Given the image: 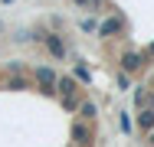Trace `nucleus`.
Returning a JSON list of instances; mask_svg holds the SVG:
<instances>
[{
  "instance_id": "f257e3e1",
  "label": "nucleus",
  "mask_w": 154,
  "mask_h": 147,
  "mask_svg": "<svg viewBox=\"0 0 154 147\" xmlns=\"http://www.w3.org/2000/svg\"><path fill=\"white\" fill-rule=\"evenodd\" d=\"M56 92H59V98H62V108H79V85H75V79H56Z\"/></svg>"
},
{
  "instance_id": "f03ea898",
  "label": "nucleus",
  "mask_w": 154,
  "mask_h": 147,
  "mask_svg": "<svg viewBox=\"0 0 154 147\" xmlns=\"http://www.w3.org/2000/svg\"><path fill=\"white\" fill-rule=\"evenodd\" d=\"M72 144L75 147H92V128L85 121H75L72 124Z\"/></svg>"
},
{
  "instance_id": "7ed1b4c3",
  "label": "nucleus",
  "mask_w": 154,
  "mask_h": 147,
  "mask_svg": "<svg viewBox=\"0 0 154 147\" xmlns=\"http://www.w3.org/2000/svg\"><path fill=\"white\" fill-rule=\"evenodd\" d=\"M36 82H39V88L46 95H53L56 92V72L53 69H36Z\"/></svg>"
},
{
  "instance_id": "20e7f679",
  "label": "nucleus",
  "mask_w": 154,
  "mask_h": 147,
  "mask_svg": "<svg viewBox=\"0 0 154 147\" xmlns=\"http://www.w3.org/2000/svg\"><path fill=\"white\" fill-rule=\"evenodd\" d=\"M39 39L46 43V49H49V52H53L56 59H62V56H66V43H62L59 36H56V33H43Z\"/></svg>"
},
{
  "instance_id": "39448f33",
  "label": "nucleus",
  "mask_w": 154,
  "mask_h": 147,
  "mask_svg": "<svg viewBox=\"0 0 154 147\" xmlns=\"http://www.w3.org/2000/svg\"><path fill=\"white\" fill-rule=\"evenodd\" d=\"M141 65H144V56H138V52H125L122 56V69L125 72H138Z\"/></svg>"
},
{
  "instance_id": "423d86ee",
  "label": "nucleus",
  "mask_w": 154,
  "mask_h": 147,
  "mask_svg": "<svg viewBox=\"0 0 154 147\" xmlns=\"http://www.w3.org/2000/svg\"><path fill=\"white\" fill-rule=\"evenodd\" d=\"M138 124H141V131H151V128H154V111H151V108H141Z\"/></svg>"
},
{
  "instance_id": "0eeeda50",
  "label": "nucleus",
  "mask_w": 154,
  "mask_h": 147,
  "mask_svg": "<svg viewBox=\"0 0 154 147\" xmlns=\"http://www.w3.org/2000/svg\"><path fill=\"white\" fill-rule=\"evenodd\" d=\"M134 105H138V108H151L154 105V92H144V88H141V92L134 95Z\"/></svg>"
},
{
  "instance_id": "6e6552de",
  "label": "nucleus",
  "mask_w": 154,
  "mask_h": 147,
  "mask_svg": "<svg viewBox=\"0 0 154 147\" xmlns=\"http://www.w3.org/2000/svg\"><path fill=\"white\" fill-rule=\"evenodd\" d=\"M118 29H122V20H115V16H112V20H105V23H102L98 33H102V36H112V33H118Z\"/></svg>"
},
{
  "instance_id": "1a4fd4ad",
  "label": "nucleus",
  "mask_w": 154,
  "mask_h": 147,
  "mask_svg": "<svg viewBox=\"0 0 154 147\" xmlns=\"http://www.w3.org/2000/svg\"><path fill=\"white\" fill-rule=\"evenodd\" d=\"M79 118H82V121H92L95 118V105L92 101H82V105H79Z\"/></svg>"
},
{
  "instance_id": "9d476101",
  "label": "nucleus",
  "mask_w": 154,
  "mask_h": 147,
  "mask_svg": "<svg viewBox=\"0 0 154 147\" xmlns=\"http://www.w3.org/2000/svg\"><path fill=\"white\" fill-rule=\"evenodd\" d=\"M7 85H10V88H26V79H20V75H13V79H10Z\"/></svg>"
},
{
  "instance_id": "9b49d317",
  "label": "nucleus",
  "mask_w": 154,
  "mask_h": 147,
  "mask_svg": "<svg viewBox=\"0 0 154 147\" xmlns=\"http://www.w3.org/2000/svg\"><path fill=\"white\" fill-rule=\"evenodd\" d=\"M75 79H82V82H89V69H85V65H79V69H75Z\"/></svg>"
},
{
  "instance_id": "f8f14e48",
  "label": "nucleus",
  "mask_w": 154,
  "mask_h": 147,
  "mask_svg": "<svg viewBox=\"0 0 154 147\" xmlns=\"http://www.w3.org/2000/svg\"><path fill=\"white\" fill-rule=\"evenodd\" d=\"M75 3H79V7H89V0H75Z\"/></svg>"
},
{
  "instance_id": "ddd939ff",
  "label": "nucleus",
  "mask_w": 154,
  "mask_h": 147,
  "mask_svg": "<svg viewBox=\"0 0 154 147\" xmlns=\"http://www.w3.org/2000/svg\"><path fill=\"white\" fill-rule=\"evenodd\" d=\"M151 56H154V46H151Z\"/></svg>"
},
{
  "instance_id": "4468645a",
  "label": "nucleus",
  "mask_w": 154,
  "mask_h": 147,
  "mask_svg": "<svg viewBox=\"0 0 154 147\" xmlns=\"http://www.w3.org/2000/svg\"><path fill=\"white\" fill-rule=\"evenodd\" d=\"M0 33H3V26H0Z\"/></svg>"
},
{
  "instance_id": "2eb2a0df",
  "label": "nucleus",
  "mask_w": 154,
  "mask_h": 147,
  "mask_svg": "<svg viewBox=\"0 0 154 147\" xmlns=\"http://www.w3.org/2000/svg\"><path fill=\"white\" fill-rule=\"evenodd\" d=\"M151 144H154V137H151Z\"/></svg>"
}]
</instances>
